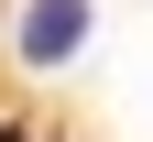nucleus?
I'll use <instances>...</instances> for the list:
<instances>
[{
    "mask_svg": "<svg viewBox=\"0 0 153 142\" xmlns=\"http://www.w3.org/2000/svg\"><path fill=\"white\" fill-rule=\"evenodd\" d=\"M0 142H33V131H0Z\"/></svg>",
    "mask_w": 153,
    "mask_h": 142,
    "instance_id": "f03ea898",
    "label": "nucleus"
},
{
    "mask_svg": "<svg viewBox=\"0 0 153 142\" xmlns=\"http://www.w3.org/2000/svg\"><path fill=\"white\" fill-rule=\"evenodd\" d=\"M88 44V0H33L22 11V66H66Z\"/></svg>",
    "mask_w": 153,
    "mask_h": 142,
    "instance_id": "f257e3e1",
    "label": "nucleus"
}]
</instances>
